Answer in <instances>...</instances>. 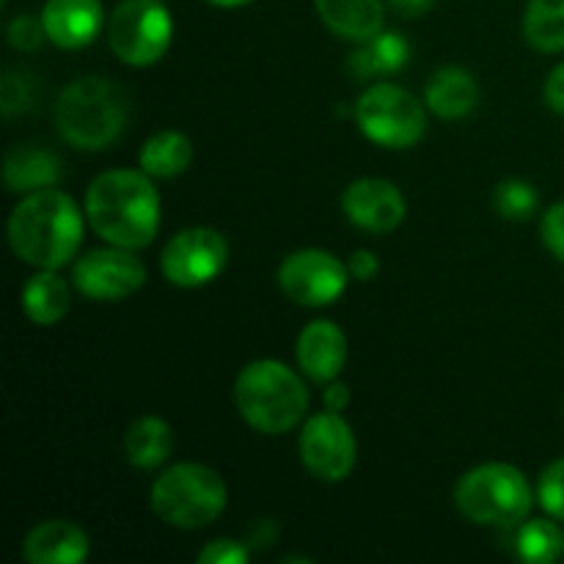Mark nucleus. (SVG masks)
Listing matches in <instances>:
<instances>
[{
  "label": "nucleus",
  "mask_w": 564,
  "mask_h": 564,
  "mask_svg": "<svg viewBox=\"0 0 564 564\" xmlns=\"http://www.w3.org/2000/svg\"><path fill=\"white\" fill-rule=\"evenodd\" d=\"M424 102L441 119H463L477 108L479 86L471 72L460 69V66H446L430 77Z\"/></svg>",
  "instance_id": "obj_18"
},
{
  "label": "nucleus",
  "mask_w": 564,
  "mask_h": 564,
  "mask_svg": "<svg viewBox=\"0 0 564 564\" xmlns=\"http://www.w3.org/2000/svg\"><path fill=\"white\" fill-rule=\"evenodd\" d=\"M226 259H229V246L224 235L207 226H193L171 237L160 253V268L171 284L193 290L218 279L226 268Z\"/></svg>",
  "instance_id": "obj_10"
},
{
  "label": "nucleus",
  "mask_w": 564,
  "mask_h": 564,
  "mask_svg": "<svg viewBox=\"0 0 564 564\" xmlns=\"http://www.w3.org/2000/svg\"><path fill=\"white\" fill-rule=\"evenodd\" d=\"M538 499L543 510L556 521H564V457L551 463L538 485Z\"/></svg>",
  "instance_id": "obj_28"
},
{
  "label": "nucleus",
  "mask_w": 564,
  "mask_h": 564,
  "mask_svg": "<svg viewBox=\"0 0 564 564\" xmlns=\"http://www.w3.org/2000/svg\"><path fill=\"white\" fill-rule=\"evenodd\" d=\"M297 364L317 383H334L347 364V336L328 319L308 323L297 336Z\"/></svg>",
  "instance_id": "obj_14"
},
{
  "label": "nucleus",
  "mask_w": 564,
  "mask_h": 564,
  "mask_svg": "<svg viewBox=\"0 0 564 564\" xmlns=\"http://www.w3.org/2000/svg\"><path fill=\"white\" fill-rule=\"evenodd\" d=\"M42 22L55 47H86L102 31V3L99 0H47Z\"/></svg>",
  "instance_id": "obj_15"
},
{
  "label": "nucleus",
  "mask_w": 564,
  "mask_h": 564,
  "mask_svg": "<svg viewBox=\"0 0 564 564\" xmlns=\"http://www.w3.org/2000/svg\"><path fill=\"white\" fill-rule=\"evenodd\" d=\"M301 460L323 482H341L356 466V435L341 413L325 411L308 419L301 433Z\"/></svg>",
  "instance_id": "obj_11"
},
{
  "label": "nucleus",
  "mask_w": 564,
  "mask_h": 564,
  "mask_svg": "<svg viewBox=\"0 0 564 564\" xmlns=\"http://www.w3.org/2000/svg\"><path fill=\"white\" fill-rule=\"evenodd\" d=\"M174 33L169 9L160 0H121L108 22V44L130 66H152L165 55Z\"/></svg>",
  "instance_id": "obj_8"
},
{
  "label": "nucleus",
  "mask_w": 564,
  "mask_h": 564,
  "mask_svg": "<svg viewBox=\"0 0 564 564\" xmlns=\"http://www.w3.org/2000/svg\"><path fill=\"white\" fill-rule=\"evenodd\" d=\"M516 551L523 562L554 564L564 556V532L549 518L529 521L518 529Z\"/></svg>",
  "instance_id": "obj_25"
},
{
  "label": "nucleus",
  "mask_w": 564,
  "mask_h": 564,
  "mask_svg": "<svg viewBox=\"0 0 564 564\" xmlns=\"http://www.w3.org/2000/svg\"><path fill=\"white\" fill-rule=\"evenodd\" d=\"M174 452V433L169 422L158 416H143L130 424L124 435V455L135 468H158Z\"/></svg>",
  "instance_id": "obj_22"
},
{
  "label": "nucleus",
  "mask_w": 564,
  "mask_h": 564,
  "mask_svg": "<svg viewBox=\"0 0 564 564\" xmlns=\"http://www.w3.org/2000/svg\"><path fill=\"white\" fill-rule=\"evenodd\" d=\"M529 479L507 463H485L457 482V510L479 527H518L532 510Z\"/></svg>",
  "instance_id": "obj_6"
},
{
  "label": "nucleus",
  "mask_w": 564,
  "mask_h": 564,
  "mask_svg": "<svg viewBox=\"0 0 564 564\" xmlns=\"http://www.w3.org/2000/svg\"><path fill=\"white\" fill-rule=\"evenodd\" d=\"M408 58H411V47L405 36L394 31H380L367 42H358L356 53L347 55V72L358 80H369V77L400 72Z\"/></svg>",
  "instance_id": "obj_20"
},
{
  "label": "nucleus",
  "mask_w": 564,
  "mask_h": 564,
  "mask_svg": "<svg viewBox=\"0 0 564 564\" xmlns=\"http://www.w3.org/2000/svg\"><path fill=\"white\" fill-rule=\"evenodd\" d=\"M127 116H130V99L124 88L97 75L72 80L55 105V124L61 138L69 147L88 149V152L110 147L124 132Z\"/></svg>",
  "instance_id": "obj_3"
},
{
  "label": "nucleus",
  "mask_w": 564,
  "mask_h": 564,
  "mask_svg": "<svg viewBox=\"0 0 564 564\" xmlns=\"http://www.w3.org/2000/svg\"><path fill=\"white\" fill-rule=\"evenodd\" d=\"M325 405H328V411L341 413L350 405V389L345 383H336V380L328 383V389H325Z\"/></svg>",
  "instance_id": "obj_35"
},
{
  "label": "nucleus",
  "mask_w": 564,
  "mask_h": 564,
  "mask_svg": "<svg viewBox=\"0 0 564 564\" xmlns=\"http://www.w3.org/2000/svg\"><path fill=\"white\" fill-rule=\"evenodd\" d=\"M193 163V143L182 132L165 130L149 138L141 149V171L154 180H174Z\"/></svg>",
  "instance_id": "obj_23"
},
{
  "label": "nucleus",
  "mask_w": 564,
  "mask_h": 564,
  "mask_svg": "<svg viewBox=\"0 0 564 564\" xmlns=\"http://www.w3.org/2000/svg\"><path fill=\"white\" fill-rule=\"evenodd\" d=\"M523 36L540 53L564 50V0H529Z\"/></svg>",
  "instance_id": "obj_24"
},
{
  "label": "nucleus",
  "mask_w": 564,
  "mask_h": 564,
  "mask_svg": "<svg viewBox=\"0 0 564 564\" xmlns=\"http://www.w3.org/2000/svg\"><path fill=\"white\" fill-rule=\"evenodd\" d=\"M240 416L264 435H281L297 427L308 411V389L286 364L275 358L251 361L235 383Z\"/></svg>",
  "instance_id": "obj_4"
},
{
  "label": "nucleus",
  "mask_w": 564,
  "mask_h": 564,
  "mask_svg": "<svg viewBox=\"0 0 564 564\" xmlns=\"http://www.w3.org/2000/svg\"><path fill=\"white\" fill-rule=\"evenodd\" d=\"M350 281V268L334 253L319 248H301L279 268V286L297 306H328Z\"/></svg>",
  "instance_id": "obj_9"
},
{
  "label": "nucleus",
  "mask_w": 564,
  "mask_h": 564,
  "mask_svg": "<svg viewBox=\"0 0 564 564\" xmlns=\"http://www.w3.org/2000/svg\"><path fill=\"white\" fill-rule=\"evenodd\" d=\"M9 242L17 257L33 268H64L83 242L80 209L53 187L25 193L9 218Z\"/></svg>",
  "instance_id": "obj_2"
},
{
  "label": "nucleus",
  "mask_w": 564,
  "mask_h": 564,
  "mask_svg": "<svg viewBox=\"0 0 564 564\" xmlns=\"http://www.w3.org/2000/svg\"><path fill=\"white\" fill-rule=\"evenodd\" d=\"M86 218L94 235L119 248H147L160 229V196L147 171H105L88 185Z\"/></svg>",
  "instance_id": "obj_1"
},
{
  "label": "nucleus",
  "mask_w": 564,
  "mask_h": 564,
  "mask_svg": "<svg viewBox=\"0 0 564 564\" xmlns=\"http://www.w3.org/2000/svg\"><path fill=\"white\" fill-rule=\"evenodd\" d=\"M22 556L31 564H80L88 556V534L69 521H44L28 532Z\"/></svg>",
  "instance_id": "obj_16"
},
{
  "label": "nucleus",
  "mask_w": 564,
  "mask_h": 564,
  "mask_svg": "<svg viewBox=\"0 0 564 564\" xmlns=\"http://www.w3.org/2000/svg\"><path fill=\"white\" fill-rule=\"evenodd\" d=\"M61 176V160L50 149L14 147L6 154L3 180L11 193H36L53 187Z\"/></svg>",
  "instance_id": "obj_19"
},
{
  "label": "nucleus",
  "mask_w": 564,
  "mask_h": 564,
  "mask_svg": "<svg viewBox=\"0 0 564 564\" xmlns=\"http://www.w3.org/2000/svg\"><path fill=\"white\" fill-rule=\"evenodd\" d=\"M36 97V83L25 72H6L3 86H0V105L6 116H14L20 110H28Z\"/></svg>",
  "instance_id": "obj_27"
},
{
  "label": "nucleus",
  "mask_w": 564,
  "mask_h": 564,
  "mask_svg": "<svg viewBox=\"0 0 564 564\" xmlns=\"http://www.w3.org/2000/svg\"><path fill=\"white\" fill-rule=\"evenodd\" d=\"M540 235H543L545 248H549L560 262H564V202L554 204V207L543 215Z\"/></svg>",
  "instance_id": "obj_31"
},
{
  "label": "nucleus",
  "mask_w": 564,
  "mask_h": 564,
  "mask_svg": "<svg viewBox=\"0 0 564 564\" xmlns=\"http://www.w3.org/2000/svg\"><path fill=\"white\" fill-rule=\"evenodd\" d=\"M347 268H350V275H356L358 281H369V279H375V273L380 270V262L372 251H364L361 248V251L352 253L350 262H347Z\"/></svg>",
  "instance_id": "obj_33"
},
{
  "label": "nucleus",
  "mask_w": 564,
  "mask_h": 564,
  "mask_svg": "<svg viewBox=\"0 0 564 564\" xmlns=\"http://www.w3.org/2000/svg\"><path fill=\"white\" fill-rule=\"evenodd\" d=\"M209 3L224 6V9H237V6H248V3H253V0H209Z\"/></svg>",
  "instance_id": "obj_36"
},
{
  "label": "nucleus",
  "mask_w": 564,
  "mask_h": 564,
  "mask_svg": "<svg viewBox=\"0 0 564 564\" xmlns=\"http://www.w3.org/2000/svg\"><path fill=\"white\" fill-rule=\"evenodd\" d=\"M341 207H345L350 224H356L358 229L375 231V235L394 231L405 220V196L400 193V187L389 180H375V176L347 185Z\"/></svg>",
  "instance_id": "obj_13"
},
{
  "label": "nucleus",
  "mask_w": 564,
  "mask_h": 564,
  "mask_svg": "<svg viewBox=\"0 0 564 564\" xmlns=\"http://www.w3.org/2000/svg\"><path fill=\"white\" fill-rule=\"evenodd\" d=\"M226 482L202 463H176L152 485V510L174 529H204L226 510Z\"/></svg>",
  "instance_id": "obj_5"
},
{
  "label": "nucleus",
  "mask_w": 564,
  "mask_h": 564,
  "mask_svg": "<svg viewBox=\"0 0 564 564\" xmlns=\"http://www.w3.org/2000/svg\"><path fill=\"white\" fill-rule=\"evenodd\" d=\"M435 0H389L391 11L400 17H405V20H413V17H422L427 14L430 9H433Z\"/></svg>",
  "instance_id": "obj_34"
},
{
  "label": "nucleus",
  "mask_w": 564,
  "mask_h": 564,
  "mask_svg": "<svg viewBox=\"0 0 564 564\" xmlns=\"http://www.w3.org/2000/svg\"><path fill=\"white\" fill-rule=\"evenodd\" d=\"M540 198L529 182L521 180H507L496 187L494 193V207L501 218L507 220H527L532 218L534 209H538Z\"/></svg>",
  "instance_id": "obj_26"
},
{
  "label": "nucleus",
  "mask_w": 564,
  "mask_h": 564,
  "mask_svg": "<svg viewBox=\"0 0 564 564\" xmlns=\"http://www.w3.org/2000/svg\"><path fill=\"white\" fill-rule=\"evenodd\" d=\"M545 102L556 113H564V64L545 77Z\"/></svg>",
  "instance_id": "obj_32"
},
{
  "label": "nucleus",
  "mask_w": 564,
  "mask_h": 564,
  "mask_svg": "<svg viewBox=\"0 0 564 564\" xmlns=\"http://www.w3.org/2000/svg\"><path fill=\"white\" fill-rule=\"evenodd\" d=\"M356 121L364 135L386 149H408L427 132L422 102L394 83H375L356 102Z\"/></svg>",
  "instance_id": "obj_7"
},
{
  "label": "nucleus",
  "mask_w": 564,
  "mask_h": 564,
  "mask_svg": "<svg viewBox=\"0 0 564 564\" xmlns=\"http://www.w3.org/2000/svg\"><path fill=\"white\" fill-rule=\"evenodd\" d=\"M6 39L14 50H22V53H31V50L42 47V42L47 39V31H44V22L36 20L31 14H20L17 20H11L9 31H6Z\"/></svg>",
  "instance_id": "obj_29"
},
{
  "label": "nucleus",
  "mask_w": 564,
  "mask_h": 564,
  "mask_svg": "<svg viewBox=\"0 0 564 564\" xmlns=\"http://www.w3.org/2000/svg\"><path fill=\"white\" fill-rule=\"evenodd\" d=\"M319 20L341 39L367 42L383 31V0H317Z\"/></svg>",
  "instance_id": "obj_17"
},
{
  "label": "nucleus",
  "mask_w": 564,
  "mask_h": 564,
  "mask_svg": "<svg viewBox=\"0 0 564 564\" xmlns=\"http://www.w3.org/2000/svg\"><path fill=\"white\" fill-rule=\"evenodd\" d=\"M72 281L94 301H121L141 290L147 281V264L132 257L130 248H97L75 264Z\"/></svg>",
  "instance_id": "obj_12"
},
{
  "label": "nucleus",
  "mask_w": 564,
  "mask_h": 564,
  "mask_svg": "<svg viewBox=\"0 0 564 564\" xmlns=\"http://www.w3.org/2000/svg\"><path fill=\"white\" fill-rule=\"evenodd\" d=\"M22 308L36 325H55L69 312V284L55 270L31 275L22 290Z\"/></svg>",
  "instance_id": "obj_21"
},
{
  "label": "nucleus",
  "mask_w": 564,
  "mask_h": 564,
  "mask_svg": "<svg viewBox=\"0 0 564 564\" xmlns=\"http://www.w3.org/2000/svg\"><path fill=\"white\" fill-rule=\"evenodd\" d=\"M198 564H246L248 549L231 538H220L207 543V549L196 556Z\"/></svg>",
  "instance_id": "obj_30"
}]
</instances>
